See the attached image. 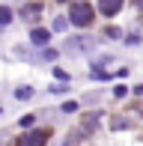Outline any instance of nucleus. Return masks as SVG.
I'll return each instance as SVG.
<instances>
[{
	"instance_id": "nucleus-10",
	"label": "nucleus",
	"mask_w": 143,
	"mask_h": 146,
	"mask_svg": "<svg viewBox=\"0 0 143 146\" xmlns=\"http://www.w3.org/2000/svg\"><path fill=\"white\" fill-rule=\"evenodd\" d=\"M134 3H137V6H140V9H143V0H134Z\"/></svg>"
},
{
	"instance_id": "nucleus-3",
	"label": "nucleus",
	"mask_w": 143,
	"mask_h": 146,
	"mask_svg": "<svg viewBox=\"0 0 143 146\" xmlns=\"http://www.w3.org/2000/svg\"><path fill=\"white\" fill-rule=\"evenodd\" d=\"M119 9H122V0H99V12L107 18H113Z\"/></svg>"
},
{
	"instance_id": "nucleus-9",
	"label": "nucleus",
	"mask_w": 143,
	"mask_h": 146,
	"mask_svg": "<svg viewBox=\"0 0 143 146\" xmlns=\"http://www.w3.org/2000/svg\"><path fill=\"white\" fill-rule=\"evenodd\" d=\"M105 36H107V39H116V36H119V30H116V27H110V30H105Z\"/></svg>"
},
{
	"instance_id": "nucleus-1",
	"label": "nucleus",
	"mask_w": 143,
	"mask_h": 146,
	"mask_svg": "<svg viewBox=\"0 0 143 146\" xmlns=\"http://www.w3.org/2000/svg\"><path fill=\"white\" fill-rule=\"evenodd\" d=\"M69 18H72L75 27H89V24H93V6L89 3H72Z\"/></svg>"
},
{
	"instance_id": "nucleus-2",
	"label": "nucleus",
	"mask_w": 143,
	"mask_h": 146,
	"mask_svg": "<svg viewBox=\"0 0 143 146\" xmlns=\"http://www.w3.org/2000/svg\"><path fill=\"white\" fill-rule=\"evenodd\" d=\"M45 140H51V131H48V128H39V131H33V134H24V137H21V143H24V146L45 143Z\"/></svg>"
},
{
	"instance_id": "nucleus-5",
	"label": "nucleus",
	"mask_w": 143,
	"mask_h": 146,
	"mask_svg": "<svg viewBox=\"0 0 143 146\" xmlns=\"http://www.w3.org/2000/svg\"><path fill=\"white\" fill-rule=\"evenodd\" d=\"M39 12H42V3H27V6H24V12H21V15L27 18V21H33V18L39 15Z\"/></svg>"
},
{
	"instance_id": "nucleus-11",
	"label": "nucleus",
	"mask_w": 143,
	"mask_h": 146,
	"mask_svg": "<svg viewBox=\"0 0 143 146\" xmlns=\"http://www.w3.org/2000/svg\"><path fill=\"white\" fill-rule=\"evenodd\" d=\"M60 3H66V0H60Z\"/></svg>"
},
{
	"instance_id": "nucleus-4",
	"label": "nucleus",
	"mask_w": 143,
	"mask_h": 146,
	"mask_svg": "<svg viewBox=\"0 0 143 146\" xmlns=\"http://www.w3.org/2000/svg\"><path fill=\"white\" fill-rule=\"evenodd\" d=\"M30 42H33V45H48L51 42V33L42 30V27H36L33 33H30Z\"/></svg>"
},
{
	"instance_id": "nucleus-6",
	"label": "nucleus",
	"mask_w": 143,
	"mask_h": 146,
	"mask_svg": "<svg viewBox=\"0 0 143 146\" xmlns=\"http://www.w3.org/2000/svg\"><path fill=\"white\" fill-rule=\"evenodd\" d=\"M9 21H12V12L6 9V6H0V27H6Z\"/></svg>"
},
{
	"instance_id": "nucleus-8",
	"label": "nucleus",
	"mask_w": 143,
	"mask_h": 146,
	"mask_svg": "<svg viewBox=\"0 0 143 146\" xmlns=\"http://www.w3.org/2000/svg\"><path fill=\"white\" fill-rule=\"evenodd\" d=\"M15 96H18V98H30V90L21 87V90H15Z\"/></svg>"
},
{
	"instance_id": "nucleus-7",
	"label": "nucleus",
	"mask_w": 143,
	"mask_h": 146,
	"mask_svg": "<svg viewBox=\"0 0 143 146\" xmlns=\"http://www.w3.org/2000/svg\"><path fill=\"white\" fill-rule=\"evenodd\" d=\"M75 110H77V102H66L63 104V113H75Z\"/></svg>"
}]
</instances>
